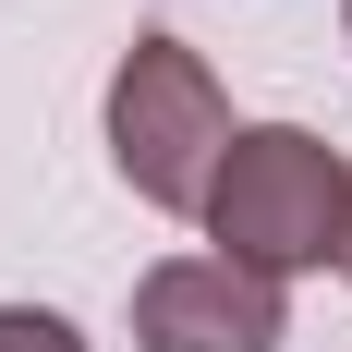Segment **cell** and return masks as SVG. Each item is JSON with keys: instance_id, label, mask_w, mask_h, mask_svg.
<instances>
[{"instance_id": "cell-6", "label": "cell", "mask_w": 352, "mask_h": 352, "mask_svg": "<svg viewBox=\"0 0 352 352\" xmlns=\"http://www.w3.org/2000/svg\"><path fill=\"white\" fill-rule=\"evenodd\" d=\"M340 36H352V0H340Z\"/></svg>"}, {"instance_id": "cell-4", "label": "cell", "mask_w": 352, "mask_h": 352, "mask_svg": "<svg viewBox=\"0 0 352 352\" xmlns=\"http://www.w3.org/2000/svg\"><path fill=\"white\" fill-rule=\"evenodd\" d=\"M0 352H85V328L61 304H0Z\"/></svg>"}, {"instance_id": "cell-1", "label": "cell", "mask_w": 352, "mask_h": 352, "mask_svg": "<svg viewBox=\"0 0 352 352\" xmlns=\"http://www.w3.org/2000/svg\"><path fill=\"white\" fill-rule=\"evenodd\" d=\"M98 122H109L122 195L158 207V219H207V182H219V158H231V134H243L231 98H219V73H207V49L170 36V25H134V36H122Z\"/></svg>"}, {"instance_id": "cell-3", "label": "cell", "mask_w": 352, "mask_h": 352, "mask_svg": "<svg viewBox=\"0 0 352 352\" xmlns=\"http://www.w3.org/2000/svg\"><path fill=\"white\" fill-rule=\"evenodd\" d=\"M292 304L231 255H158L134 280V352H280Z\"/></svg>"}, {"instance_id": "cell-5", "label": "cell", "mask_w": 352, "mask_h": 352, "mask_svg": "<svg viewBox=\"0 0 352 352\" xmlns=\"http://www.w3.org/2000/svg\"><path fill=\"white\" fill-rule=\"evenodd\" d=\"M340 280H352V207H340Z\"/></svg>"}, {"instance_id": "cell-2", "label": "cell", "mask_w": 352, "mask_h": 352, "mask_svg": "<svg viewBox=\"0 0 352 352\" xmlns=\"http://www.w3.org/2000/svg\"><path fill=\"white\" fill-rule=\"evenodd\" d=\"M340 207H352V158L304 122H243L231 158L207 182V255L255 267V280H304L340 267Z\"/></svg>"}]
</instances>
